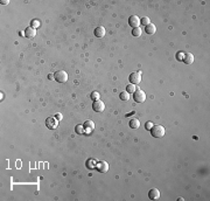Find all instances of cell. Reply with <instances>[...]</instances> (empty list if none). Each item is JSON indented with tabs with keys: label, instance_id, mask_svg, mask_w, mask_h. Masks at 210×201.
<instances>
[{
	"label": "cell",
	"instance_id": "6da1fadb",
	"mask_svg": "<svg viewBox=\"0 0 210 201\" xmlns=\"http://www.w3.org/2000/svg\"><path fill=\"white\" fill-rule=\"evenodd\" d=\"M149 131L152 133V137H154V138H162L166 133L165 127L161 125H153Z\"/></svg>",
	"mask_w": 210,
	"mask_h": 201
},
{
	"label": "cell",
	"instance_id": "7a4b0ae2",
	"mask_svg": "<svg viewBox=\"0 0 210 201\" xmlns=\"http://www.w3.org/2000/svg\"><path fill=\"white\" fill-rule=\"evenodd\" d=\"M133 99L137 103H144L146 101V94L145 91H143L141 89H137L133 93Z\"/></svg>",
	"mask_w": 210,
	"mask_h": 201
},
{
	"label": "cell",
	"instance_id": "3957f363",
	"mask_svg": "<svg viewBox=\"0 0 210 201\" xmlns=\"http://www.w3.org/2000/svg\"><path fill=\"white\" fill-rule=\"evenodd\" d=\"M54 79L59 83H64V82L68 81V74L64 70H59L54 74Z\"/></svg>",
	"mask_w": 210,
	"mask_h": 201
},
{
	"label": "cell",
	"instance_id": "277c9868",
	"mask_svg": "<svg viewBox=\"0 0 210 201\" xmlns=\"http://www.w3.org/2000/svg\"><path fill=\"white\" fill-rule=\"evenodd\" d=\"M129 80H130V82L132 84H139L140 82H141V71H133V72H131Z\"/></svg>",
	"mask_w": 210,
	"mask_h": 201
},
{
	"label": "cell",
	"instance_id": "5b68a950",
	"mask_svg": "<svg viewBox=\"0 0 210 201\" xmlns=\"http://www.w3.org/2000/svg\"><path fill=\"white\" fill-rule=\"evenodd\" d=\"M96 170L100 173H106L109 171V164L106 161H98L96 165Z\"/></svg>",
	"mask_w": 210,
	"mask_h": 201
},
{
	"label": "cell",
	"instance_id": "8992f818",
	"mask_svg": "<svg viewBox=\"0 0 210 201\" xmlns=\"http://www.w3.org/2000/svg\"><path fill=\"white\" fill-rule=\"evenodd\" d=\"M92 109H94V111H96V112H102V111H104V109H105V104H104L103 101L97 99V101H95L92 103Z\"/></svg>",
	"mask_w": 210,
	"mask_h": 201
},
{
	"label": "cell",
	"instance_id": "52a82bcc",
	"mask_svg": "<svg viewBox=\"0 0 210 201\" xmlns=\"http://www.w3.org/2000/svg\"><path fill=\"white\" fill-rule=\"evenodd\" d=\"M46 125L47 127H49V129L51 130H55L56 127L59 126V120L56 118H52V117H49L46 119Z\"/></svg>",
	"mask_w": 210,
	"mask_h": 201
},
{
	"label": "cell",
	"instance_id": "ba28073f",
	"mask_svg": "<svg viewBox=\"0 0 210 201\" xmlns=\"http://www.w3.org/2000/svg\"><path fill=\"white\" fill-rule=\"evenodd\" d=\"M129 25L132 27V28H135V27H139L140 25V18L138 15H132L129 18Z\"/></svg>",
	"mask_w": 210,
	"mask_h": 201
},
{
	"label": "cell",
	"instance_id": "9c48e42d",
	"mask_svg": "<svg viewBox=\"0 0 210 201\" xmlns=\"http://www.w3.org/2000/svg\"><path fill=\"white\" fill-rule=\"evenodd\" d=\"M83 126H84V132H86V133H91L95 129V124L92 120H86Z\"/></svg>",
	"mask_w": 210,
	"mask_h": 201
},
{
	"label": "cell",
	"instance_id": "30bf717a",
	"mask_svg": "<svg viewBox=\"0 0 210 201\" xmlns=\"http://www.w3.org/2000/svg\"><path fill=\"white\" fill-rule=\"evenodd\" d=\"M160 191L158 189V188H152L149 192H148V198L151 199V200H158L160 198Z\"/></svg>",
	"mask_w": 210,
	"mask_h": 201
},
{
	"label": "cell",
	"instance_id": "8fae6325",
	"mask_svg": "<svg viewBox=\"0 0 210 201\" xmlns=\"http://www.w3.org/2000/svg\"><path fill=\"white\" fill-rule=\"evenodd\" d=\"M36 35V30H35V28L33 27H27L26 30H25V36L28 39H33L34 36Z\"/></svg>",
	"mask_w": 210,
	"mask_h": 201
},
{
	"label": "cell",
	"instance_id": "7c38bea8",
	"mask_svg": "<svg viewBox=\"0 0 210 201\" xmlns=\"http://www.w3.org/2000/svg\"><path fill=\"white\" fill-rule=\"evenodd\" d=\"M94 34L97 36V38H103V36L106 34V30H105V28L103 26H98V27H96Z\"/></svg>",
	"mask_w": 210,
	"mask_h": 201
},
{
	"label": "cell",
	"instance_id": "4fadbf2b",
	"mask_svg": "<svg viewBox=\"0 0 210 201\" xmlns=\"http://www.w3.org/2000/svg\"><path fill=\"white\" fill-rule=\"evenodd\" d=\"M145 32H146L148 35H153V34H155V32H156V27H155V25H154V24H149V25H147V26L145 27Z\"/></svg>",
	"mask_w": 210,
	"mask_h": 201
},
{
	"label": "cell",
	"instance_id": "5bb4252c",
	"mask_svg": "<svg viewBox=\"0 0 210 201\" xmlns=\"http://www.w3.org/2000/svg\"><path fill=\"white\" fill-rule=\"evenodd\" d=\"M129 125H130L131 129L137 130V129H139V126H140V122H139V119H138V118H132V119H130Z\"/></svg>",
	"mask_w": 210,
	"mask_h": 201
},
{
	"label": "cell",
	"instance_id": "9a60e30c",
	"mask_svg": "<svg viewBox=\"0 0 210 201\" xmlns=\"http://www.w3.org/2000/svg\"><path fill=\"white\" fill-rule=\"evenodd\" d=\"M183 62L186 64H191L194 62V55L191 53H188V54H184V58H183Z\"/></svg>",
	"mask_w": 210,
	"mask_h": 201
},
{
	"label": "cell",
	"instance_id": "2e32d148",
	"mask_svg": "<svg viewBox=\"0 0 210 201\" xmlns=\"http://www.w3.org/2000/svg\"><path fill=\"white\" fill-rule=\"evenodd\" d=\"M85 165H86V167H88V169L92 170V169H96L97 161H96L95 159H88V160H86V162H85Z\"/></svg>",
	"mask_w": 210,
	"mask_h": 201
},
{
	"label": "cell",
	"instance_id": "e0dca14e",
	"mask_svg": "<svg viewBox=\"0 0 210 201\" xmlns=\"http://www.w3.org/2000/svg\"><path fill=\"white\" fill-rule=\"evenodd\" d=\"M119 98H120L121 101L126 102V101H129V99H130V94L127 93V91H121V93L119 94Z\"/></svg>",
	"mask_w": 210,
	"mask_h": 201
},
{
	"label": "cell",
	"instance_id": "ac0fdd59",
	"mask_svg": "<svg viewBox=\"0 0 210 201\" xmlns=\"http://www.w3.org/2000/svg\"><path fill=\"white\" fill-rule=\"evenodd\" d=\"M135 90H137V89H135V84H132V83L127 84V85H126V89H125V91H127L129 94H133Z\"/></svg>",
	"mask_w": 210,
	"mask_h": 201
},
{
	"label": "cell",
	"instance_id": "d6986e66",
	"mask_svg": "<svg viewBox=\"0 0 210 201\" xmlns=\"http://www.w3.org/2000/svg\"><path fill=\"white\" fill-rule=\"evenodd\" d=\"M141 33L143 32H141V28H140V27H135V28L132 29V35L135 36V38H138V36L141 35Z\"/></svg>",
	"mask_w": 210,
	"mask_h": 201
},
{
	"label": "cell",
	"instance_id": "ffe728a7",
	"mask_svg": "<svg viewBox=\"0 0 210 201\" xmlns=\"http://www.w3.org/2000/svg\"><path fill=\"white\" fill-rule=\"evenodd\" d=\"M140 24H143V26H147V25H149L151 24V20H149V18L148 16H144L143 19H140Z\"/></svg>",
	"mask_w": 210,
	"mask_h": 201
},
{
	"label": "cell",
	"instance_id": "44dd1931",
	"mask_svg": "<svg viewBox=\"0 0 210 201\" xmlns=\"http://www.w3.org/2000/svg\"><path fill=\"white\" fill-rule=\"evenodd\" d=\"M75 131H76V133H78V135H83V133H84V126H83V125H77V126L75 127Z\"/></svg>",
	"mask_w": 210,
	"mask_h": 201
},
{
	"label": "cell",
	"instance_id": "7402d4cb",
	"mask_svg": "<svg viewBox=\"0 0 210 201\" xmlns=\"http://www.w3.org/2000/svg\"><path fill=\"white\" fill-rule=\"evenodd\" d=\"M90 97H91V99L95 102V101L99 99V94L97 93V91H92V93H91V95H90Z\"/></svg>",
	"mask_w": 210,
	"mask_h": 201
},
{
	"label": "cell",
	"instance_id": "603a6c76",
	"mask_svg": "<svg viewBox=\"0 0 210 201\" xmlns=\"http://www.w3.org/2000/svg\"><path fill=\"white\" fill-rule=\"evenodd\" d=\"M184 54H186V53H183V51H178V53H176V60H178V61H183Z\"/></svg>",
	"mask_w": 210,
	"mask_h": 201
},
{
	"label": "cell",
	"instance_id": "cb8c5ba5",
	"mask_svg": "<svg viewBox=\"0 0 210 201\" xmlns=\"http://www.w3.org/2000/svg\"><path fill=\"white\" fill-rule=\"evenodd\" d=\"M152 126H153V124H152V122H146V124H145V129L146 130H151L152 129Z\"/></svg>",
	"mask_w": 210,
	"mask_h": 201
},
{
	"label": "cell",
	"instance_id": "d4e9b609",
	"mask_svg": "<svg viewBox=\"0 0 210 201\" xmlns=\"http://www.w3.org/2000/svg\"><path fill=\"white\" fill-rule=\"evenodd\" d=\"M39 26H40V22H39L38 20L32 21V27H33V28H36V27H39Z\"/></svg>",
	"mask_w": 210,
	"mask_h": 201
},
{
	"label": "cell",
	"instance_id": "484cf974",
	"mask_svg": "<svg viewBox=\"0 0 210 201\" xmlns=\"http://www.w3.org/2000/svg\"><path fill=\"white\" fill-rule=\"evenodd\" d=\"M55 118H56V119L60 122V120H62V115H61V114H57V115L55 116Z\"/></svg>",
	"mask_w": 210,
	"mask_h": 201
},
{
	"label": "cell",
	"instance_id": "4316f807",
	"mask_svg": "<svg viewBox=\"0 0 210 201\" xmlns=\"http://www.w3.org/2000/svg\"><path fill=\"white\" fill-rule=\"evenodd\" d=\"M7 4H8L7 0H4V1H1V5H7Z\"/></svg>",
	"mask_w": 210,
	"mask_h": 201
}]
</instances>
